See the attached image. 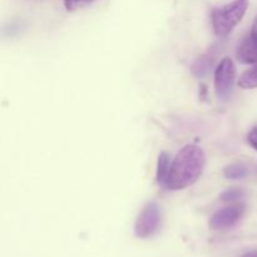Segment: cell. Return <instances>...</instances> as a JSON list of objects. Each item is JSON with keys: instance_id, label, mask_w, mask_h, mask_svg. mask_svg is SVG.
<instances>
[{"instance_id": "6da1fadb", "label": "cell", "mask_w": 257, "mask_h": 257, "mask_svg": "<svg viewBox=\"0 0 257 257\" xmlns=\"http://www.w3.org/2000/svg\"><path fill=\"white\" fill-rule=\"evenodd\" d=\"M205 166L206 155L202 148L196 145L185 146L171 163L165 186L171 191L185 190L201 177Z\"/></svg>"}, {"instance_id": "7a4b0ae2", "label": "cell", "mask_w": 257, "mask_h": 257, "mask_svg": "<svg viewBox=\"0 0 257 257\" xmlns=\"http://www.w3.org/2000/svg\"><path fill=\"white\" fill-rule=\"evenodd\" d=\"M248 8V0H233L223 7L213 9L212 20L213 32L217 37H227L245 17Z\"/></svg>"}, {"instance_id": "3957f363", "label": "cell", "mask_w": 257, "mask_h": 257, "mask_svg": "<svg viewBox=\"0 0 257 257\" xmlns=\"http://www.w3.org/2000/svg\"><path fill=\"white\" fill-rule=\"evenodd\" d=\"M162 212L157 202H148L138 215L135 223V235L138 238L152 237L161 226Z\"/></svg>"}, {"instance_id": "277c9868", "label": "cell", "mask_w": 257, "mask_h": 257, "mask_svg": "<svg viewBox=\"0 0 257 257\" xmlns=\"http://www.w3.org/2000/svg\"><path fill=\"white\" fill-rule=\"evenodd\" d=\"M236 67L231 58H223L215 70V92L220 100H227L233 90Z\"/></svg>"}, {"instance_id": "5b68a950", "label": "cell", "mask_w": 257, "mask_h": 257, "mask_svg": "<svg viewBox=\"0 0 257 257\" xmlns=\"http://www.w3.org/2000/svg\"><path fill=\"white\" fill-rule=\"evenodd\" d=\"M245 213V205L232 203L230 206L216 211L210 218V227L212 230H228L238 223Z\"/></svg>"}, {"instance_id": "8992f818", "label": "cell", "mask_w": 257, "mask_h": 257, "mask_svg": "<svg viewBox=\"0 0 257 257\" xmlns=\"http://www.w3.org/2000/svg\"><path fill=\"white\" fill-rule=\"evenodd\" d=\"M236 57L242 64H257V32L251 30L236 50Z\"/></svg>"}, {"instance_id": "52a82bcc", "label": "cell", "mask_w": 257, "mask_h": 257, "mask_svg": "<svg viewBox=\"0 0 257 257\" xmlns=\"http://www.w3.org/2000/svg\"><path fill=\"white\" fill-rule=\"evenodd\" d=\"M237 84L238 87L246 90L257 88V64L241 74V77L238 78Z\"/></svg>"}, {"instance_id": "ba28073f", "label": "cell", "mask_w": 257, "mask_h": 257, "mask_svg": "<svg viewBox=\"0 0 257 257\" xmlns=\"http://www.w3.org/2000/svg\"><path fill=\"white\" fill-rule=\"evenodd\" d=\"M170 156L166 152L160 153L158 156V162H157V182L160 185H165L166 180H167L168 172H170Z\"/></svg>"}, {"instance_id": "9c48e42d", "label": "cell", "mask_w": 257, "mask_h": 257, "mask_svg": "<svg viewBox=\"0 0 257 257\" xmlns=\"http://www.w3.org/2000/svg\"><path fill=\"white\" fill-rule=\"evenodd\" d=\"M212 58V55H202V57L198 58L197 60H196L195 63H193L192 65V73L196 75L197 78H203L206 74L208 73V70H210L211 65H212V62L213 59H211Z\"/></svg>"}, {"instance_id": "30bf717a", "label": "cell", "mask_w": 257, "mask_h": 257, "mask_svg": "<svg viewBox=\"0 0 257 257\" xmlns=\"http://www.w3.org/2000/svg\"><path fill=\"white\" fill-rule=\"evenodd\" d=\"M223 176L227 180H243L247 176V168L242 163H232L225 168Z\"/></svg>"}, {"instance_id": "8fae6325", "label": "cell", "mask_w": 257, "mask_h": 257, "mask_svg": "<svg viewBox=\"0 0 257 257\" xmlns=\"http://www.w3.org/2000/svg\"><path fill=\"white\" fill-rule=\"evenodd\" d=\"M243 197H245V191L241 190V188H230L221 195V200L225 201V202H235V201L241 200Z\"/></svg>"}, {"instance_id": "7c38bea8", "label": "cell", "mask_w": 257, "mask_h": 257, "mask_svg": "<svg viewBox=\"0 0 257 257\" xmlns=\"http://www.w3.org/2000/svg\"><path fill=\"white\" fill-rule=\"evenodd\" d=\"M64 2L65 8L67 10L72 12V10L77 9V8L83 7V5H87V4H92V3L97 2V0H63Z\"/></svg>"}, {"instance_id": "4fadbf2b", "label": "cell", "mask_w": 257, "mask_h": 257, "mask_svg": "<svg viewBox=\"0 0 257 257\" xmlns=\"http://www.w3.org/2000/svg\"><path fill=\"white\" fill-rule=\"evenodd\" d=\"M247 142L253 150L257 151V127H253L247 135Z\"/></svg>"}, {"instance_id": "5bb4252c", "label": "cell", "mask_w": 257, "mask_h": 257, "mask_svg": "<svg viewBox=\"0 0 257 257\" xmlns=\"http://www.w3.org/2000/svg\"><path fill=\"white\" fill-rule=\"evenodd\" d=\"M241 257H257V250H253V251H248V252L243 253Z\"/></svg>"}, {"instance_id": "9a60e30c", "label": "cell", "mask_w": 257, "mask_h": 257, "mask_svg": "<svg viewBox=\"0 0 257 257\" xmlns=\"http://www.w3.org/2000/svg\"><path fill=\"white\" fill-rule=\"evenodd\" d=\"M252 30H256V32H257V17H256L255 22H253V25H252Z\"/></svg>"}]
</instances>
